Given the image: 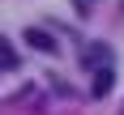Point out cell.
I'll use <instances>...</instances> for the list:
<instances>
[{
    "mask_svg": "<svg viewBox=\"0 0 124 115\" xmlns=\"http://www.w3.org/2000/svg\"><path fill=\"white\" fill-rule=\"evenodd\" d=\"M77 4V13H81V17H90V13H94V0H73Z\"/></svg>",
    "mask_w": 124,
    "mask_h": 115,
    "instance_id": "cell-5",
    "label": "cell"
},
{
    "mask_svg": "<svg viewBox=\"0 0 124 115\" xmlns=\"http://www.w3.org/2000/svg\"><path fill=\"white\" fill-rule=\"evenodd\" d=\"M86 64H90V68H99V64H111V51H107V47H86Z\"/></svg>",
    "mask_w": 124,
    "mask_h": 115,
    "instance_id": "cell-3",
    "label": "cell"
},
{
    "mask_svg": "<svg viewBox=\"0 0 124 115\" xmlns=\"http://www.w3.org/2000/svg\"><path fill=\"white\" fill-rule=\"evenodd\" d=\"M111 85H116L111 64H99V68H94V81H90V94H94V98H107V94H111Z\"/></svg>",
    "mask_w": 124,
    "mask_h": 115,
    "instance_id": "cell-1",
    "label": "cell"
},
{
    "mask_svg": "<svg viewBox=\"0 0 124 115\" xmlns=\"http://www.w3.org/2000/svg\"><path fill=\"white\" fill-rule=\"evenodd\" d=\"M26 43L34 51H43V55H56V51H60V43H56L47 30H30V26H26Z\"/></svg>",
    "mask_w": 124,
    "mask_h": 115,
    "instance_id": "cell-2",
    "label": "cell"
},
{
    "mask_svg": "<svg viewBox=\"0 0 124 115\" xmlns=\"http://www.w3.org/2000/svg\"><path fill=\"white\" fill-rule=\"evenodd\" d=\"M0 60H4V68H13V64H17V55L9 51V43H4V38H0Z\"/></svg>",
    "mask_w": 124,
    "mask_h": 115,
    "instance_id": "cell-4",
    "label": "cell"
}]
</instances>
